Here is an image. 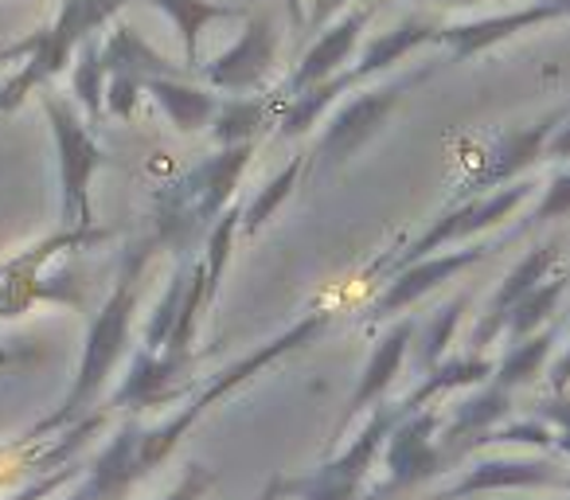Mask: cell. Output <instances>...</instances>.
Wrapping results in <instances>:
<instances>
[{
    "mask_svg": "<svg viewBox=\"0 0 570 500\" xmlns=\"http://www.w3.org/2000/svg\"><path fill=\"white\" fill-rule=\"evenodd\" d=\"M121 4H126V0H63V12H59V20L48 32H36V36H28V40H20L17 48L0 51V59H17V56L28 59L17 79H9L0 87V114L17 110L40 82H48L51 75L63 71L71 51L79 48V43H87V36L95 32L98 24H106Z\"/></svg>",
    "mask_w": 570,
    "mask_h": 500,
    "instance_id": "obj_1",
    "label": "cell"
},
{
    "mask_svg": "<svg viewBox=\"0 0 570 500\" xmlns=\"http://www.w3.org/2000/svg\"><path fill=\"white\" fill-rule=\"evenodd\" d=\"M51 129H56L59 141V168H63V215H67V231H87L90 227V176L106 165V153L98 149L95 137L82 129V121L67 110L63 98L48 95Z\"/></svg>",
    "mask_w": 570,
    "mask_h": 500,
    "instance_id": "obj_2",
    "label": "cell"
},
{
    "mask_svg": "<svg viewBox=\"0 0 570 500\" xmlns=\"http://www.w3.org/2000/svg\"><path fill=\"white\" fill-rule=\"evenodd\" d=\"M422 75H426V71H422ZM422 75L399 79V82H391V87L372 90V95H360L356 102H348V110L336 114V121L328 126V134L321 137V160H325V165H336V160L352 157V153H356L367 137L380 134L383 118H387V110L399 102V95H403L406 87H414Z\"/></svg>",
    "mask_w": 570,
    "mask_h": 500,
    "instance_id": "obj_3",
    "label": "cell"
},
{
    "mask_svg": "<svg viewBox=\"0 0 570 500\" xmlns=\"http://www.w3.org/2000/svg\"><path fill=\"white\" fill-rule=\"evenodd\" d=\"M137 271H141V255H137V263L129 266V274L121 278V286L110 294L106 310L98 313L95 329H90L87 356H82V375H79V388H75V399H82L90 388H95V383H102V375L110 372L118 349L126 344L129 310H134V278H137Z\"/></svg>",
    "mask_w": 570,
    "mask_h": 500,
    "instance_id": "obj_4",
    "label": "cell"
},
{
    "mask_svg": "<svg viewBox=\"0 0 570 500\" xmlns=\"http://www.w3.org/2000/svg\"><path fill=\"white\" fill-rule=\"evenodd\" d=\"M274 28L269 20H250L246 32L238 36L235 48H227L223 56H215L212 63H199L204 79L212 87H223V90H254L266 71L274 67Z\"/></svg>",
    "mask_w": 570,
    "mask_h": 500,
    "instance_id": "obj_5",
    "label": "cell"
},
{
    "mask_svg": "<svg viewBox=\"0 0 570 500\" xmlns=\"http://www.w3.org/2000/svg\"><path fill=\"white\" fill-rule=\"evenodd\" d=\"M523 199H528V184H515V188L497 192V196H489V199H476V204H469V207H461V212L438 219L434 227L419 238V243H411L403 255H395V274L406 271V266H414V263H422V258H430V251H438V246L450 243V238H461V235H469V231L492 227V223L504 219V215L512 212L515 204H523Z\"/></svg>",
    "mask_w": 570,
    "mask_h": 500,
    "instance_id": "obj_6",
    "label": "cell"
},
{
    "mask_svg": "<svg viewBox=\"0 0 570 500\" xmlns=\"http://www.w3.org/2000/svg\"><path fill=\"white\" fill-rule=\"evenodd\" d=\"M372 9H375V0H367V4L352 9L348 17L336 20V24L328 28V32L321 36L309 51H305L302 67H297L294 82H289V95L297 98V95H305V90H313V87H325L328 79H336V75H341V67L348 63V51L356 48L360 32H364V24L372 20Z\"/></svg>",
    "mask_w": 570,
    "mask_h": 500,
    "instance_id": "obj_7",
    "label": "cell"
},
{
    "mask_svg": "<svg viewBox=\"0 0 570 500\" xmlns=\"http://www.w3.org/2000/svg\"><path fill=\"white\" fill-rule=\"evenodd\" d=\"M484 258V246H473V251H458V255H442V258H422V263L406 266V271L395 274V282L387 286V294L375 302V321H387L395 317L399 310H406L411 302H419L426 290H434L438 282L453 278L458 271H465V266L481 263Z\"/></svg>",
    "mask_w": 570,
    "mask_h": 500,
    "instance_id": "obj_8",
    "label": "cell"
},
{
    "mask_svg": "<svg viewBox=\"0 0 570 500\" xmlns=\"http://www.w3.org/2000/svg\"><path fill=\"white\" fill-rule=\"evenodd\" d=\"M562 17L554 4H535V9H520L512 17H492V20H476V24H458V28H442L438 40H445L453 48V59H465V56H476L484 51L489 43L504 40V36L520 32V28H531V24H543V20H554Z\"/></svg>",
    "mask_w": 570,
    "mask_h": 500,
    "instance_id": "obj_9",
    "label": "cell"
},
{
    "mask_svg": "<svg viewBox=\"0 0 570 500\" xmlns=\"http://www.w3.org/2000/svg\"><path fill=\"white\" fill-rule=\"evenodd\" d=\"M551 263H559V246L554 243H547V246H539V251H531L528 258H523L520 266L512 271V278L504 282V290H500L497 297H492V305H489V313H484V321L476 325V333H473V344H489L492 336L504 329V321H508V310H512L520 297H528L531 290H535V282L547 274V266Z\"/></svg>",
    "mask_w": 570,
    "mask_h": 500,
    "instance_id": "obj_10",
    "label": "cell"
},
{
    "mask_svg": "<svg viewBox=\"0 0 570 500\" xmlns=\"http://www.w3.org/2000/svg\"><path fill=\"white\" fill-rule=\"evenodd\" d=\"M145 90L165 106V114L173 118V126L180 134H191V129H204L207 121H215V102L207 90H196V87H184L176 79H145Z\"/></svg>",
    "mask_w": 570,
    "mask_h": 500,
    "instance_id": "obj_11",
    "label": "cell"
},
{
    "mask_svg": "<svg viewBox=\"0 0 570 500\" xmlns=\"http://www.w3.org/2000/svg\"><path fill=\"white\" fill-rule=\"evenodd\" d=\"M157 9H165L173 17L176 32L184 43V59H188L191 71H199V36H204L207 20H230L238 17V9L230 4H212V0H149Z\"/></svg>",
    "mask_w": 570,
    "mask_h": 500,
    "instance_id": "obj_12",
    "label": "cell"
},
{
    "mask_svg": "<svg viewBox=\"0 0 570 500\" xmlns=\"http://www.w3.org/2000/svg\"><path fill=\"white\" fill-rule=\"evenodd\" d=\"M562 114H554V118H547L543 126H535V129H528V134H520V137H512L508 141V149H500V157H492V165L484 168L481 176H476V184L481 188H489V184H500V180H508L512 173H520L523 165H531V157H535L539 149H543V141L554 134V121H559Z\"/></svg>",
    "mask_w": 570,
    "mask_h": 500,
    "instance_id": "obj_13",
    "label": "cell"
},
{
    "mask_svg": "<svg viewBox=\"0 0 570 500\" xmlns=\"http://www.w3.org/2000/svg\"><path fill=\"white\" fill-rule=\"evenodd\" d=\"M406 344H411V325H395L387 336L380 341V352L372 356V364H367V375L364 383H360V395H356V406H364L367 399H375L383 388L391 383V375H395L399 360H403Z\"/></svg>",
    "mask_w": 570,
    "mask_h": 500,
    "instance_id": "obj_14",
    "label": "cell"
},
{
    "mask_svg": "<svg viewBox=\"0 0 570 500\" xmlns=\"http://www.w3.org/2000/svg\"><path fill=\"white\" fill-rule=\"evenodd\" d=\"M266 118V102H254V98H238V102H223L215 110V141L223 149H235V145H246L250 134L262 126Z\"/></svg>",
    "mask_w": 570,
    "mask_h": 500,
    "instance_id": "obj_15",
    "label": "cell"
},
{
    "mask_svg": "<svg viewBox=\"0 0 570 500\" xmlns=\"http://www.w3.org/2000/svg\"><path fill=\"white\" fill-rule=\"evenodd\" d=\"M302 168H305L302 157L289 160V168H285V173H277L274 180H269L266 188H262L258 196L250 199V207H246L243 219H238V227H243L246 235H254V231L266 227V219L277 212V204H282V199H289V192L297 188V176H302Z\"/></svg>",
    "mask_w": 570,
    "mask_h": 500,
    "instance_id": "obj_16",
    "label": "cell"
},
{
    "mask_svg": "<svg viewBox=\"0 0 570 500\" xmlns=\"http://www.w3.org/2000/svg\"><path fill=\"white\" fill-rule=\"evenodd\" d=\"M562 290H567V278H551L547 286H535L528 297H520V302L508 310V329H512L515 341L528 336V333H535V325H543V321L551 317V310L562 297Z\"/></svg>",
    "mask_w": 570,
    "mask_h": 500,
    "instance_id": "obj_17",
    "label": "cell"
},
{
    "mask_svg": "<svg viewBox=\"0 0 570 500\" xmlns=\"http://www.w3.org/2000/svg\"><path fill=\"white\" fill-rule=\"evenodd\" d=\"M102 56H98L95 43H82V59H79V71H75V95L82 98V106H87L90 114H98V106H102Z\"/></svg>",
    "mask_w": 570,
    "mask_h": 500,
    "instance_id": "obj_18",
    "label": "cell"
},
{
    "mask_svg": "<svg viewBox=\"0 0 570 500\" xmlns=\"http://www.w3.org/2000/svg\"><path fill=\"white\" fill-rule=\"evenodd\" d=\"M551 341H554L551 333L531 336V341H520V349H515L512 356L504 360V367H500V383H504V388H512V383L528 380V372H535L539 360L551 352Z\"/></svg>",
    "mask_w": 570,
    "mask_h": 500,
    "instance_id": "obj_19",
    "label": "cell"
},
{
    "mask_svg": "<svg viewBox=\"0 0 570 500\" xmlns=\"http://www.w3.org/2000/svg\"><path fill=\"white\" fill-rule=\"evenodd\" d=\"M145 82L141 79H134V75H114V82H110V110L118 114V118H129L134 114V106H137V90H141Z\"/></svg>",
    "mask_w": 570,
    "mask_h": 500,
    "instance_id": "obj_20",
    "label": "cell"
},
{
    "mask_svg": "<svg viewBox=\"0 0 570 500\" xmlns=\"http://www.w3.org/2000/svg\"><path fill=\"white\" fill-rule=\"evenodd\" d=\"M461 310H465V297H458V302L445 310V321H438L434 329H430V336H426V360H438V352L450 344V336H453V329H458V321H461Z\"/></svg>",
    "mask_w": 570,
    "mask_h": 500,
    "instance_id": "obj_21",
    "label": "cell"
},
{
    "mask_svg": "<svg viewBox=\"0 0 570 500\" xmlns=\"http://www.w3.org/2000/svg\"><path fill=\"white\" fill-rule=\"evenodd\" d=\"M562 212H570V176H559V180L551 184L543 207H539V219H547V215H562Z\"/></svg>",
    "mask_w": 570,
    "mask_h": 500,
    "instance_id": "obj_22",
    "label": "cell"
},
{
    "mask_svg": "<svg viewBox=\"0 0 570 500\" xmlns=\"http://www.w3.org/2000/svg\"><path fill=\"white\" fill-rule=\"evenodd\" d=\"M289 4V17H294V28L305 24V9H302V0H285Z\"/></svg>",
    "mask_w": 570,
    "mask_h": 500,
    "instance_id": "obj_23",
    "label": "cell"
},
{
    "mask_svg": "<svg viewBox=\"0 0 570 500\" xmlns=\"http://www.w3.org/2000/svg\"><path fill=\"white\" fill-rule=\"evenodd\" d=\"M567 380H570V352H567V360L554 367V383H567Z\"/></svg>",
    "mask_w": 570,
    "mask_h": 500,
    "instance_id": "obj_24",
    "label": "cell"
},
{
    "mask_svg": "<svg viewBox=\"0 0 570 500\" xmlns=\"http://www.w3.org/2000/svg\"><path fill=\"white\" fill-rule=\"evenodd\" d=\"M547 4H554V9H559L562 17H567V12H570V0H547Z\"/></svg>",
    "mask_w": 570,
    "mask_h": 500,
    "instance_id": "obj_25",
    "label": "cell"
}]
</instances>
